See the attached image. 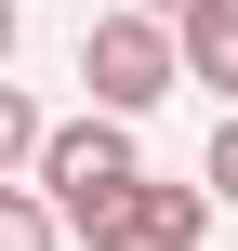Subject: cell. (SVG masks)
Returning <instances> with one entry per match:
<instances>
[{
  "label": "cell",
  "instance_id": "5",
  "mask_svg": "<svg viewBox=\"0 0 238 251\" xmlns=\"http://www.w3.org/2000/svg\"><path fill=\"white\" fill-rule=\"evenodd\" d=\"M0 251H66V212H53V199H40L26 172L0 185Z\"/></svg>",
  "mask_w": 238,
  "mask_h": 251
},
{
  "label": "cell",
  "instance_id": "3",
  "mask_svg": "<svg viewBox=\"0 0 238 251\" xmlns=\"http://www.w3.org/2000/svg\"><path fill=\"white\" fill-rule=\"evenodd\" d=\"M199 238H212V185H199V172H185V185L146 172V185H132V251H199Z\"/></svg>",
  "mask_w": 238,
  "mask_h": 251
},
{
  "label": "cell",
  "instance_id": "2",
  "mask_svg": "<svg viewBox=\"0 0 238 251\" xmlns=\"http://www.w3.org/2000/svg\"><path fill=\"white\" fill-rule=\"evenodd\" d=\"M79 79H93V106H119V119H146L159 93H185V40H172V13H146V0L93 13V40H79Z\"/></svg>",
  "mask_w": 238,
  "mask_h": 251
},
{
  "label": "cell",
  "instance_id": "4",
  "mask_svg": "<svg viewBox=\"0 0 238 251\" xmlns=\"http://www.w3.org/2000/svg\"><path fill=\"white\" fill-rule=\"evenodd\" d=\"M172 40H185V79L238 106V0H185V13H172Z\"/></svg>",
  "mask_w": 238,
  "mask_h": 251
},
{
  "label": "cell",
  "instance_id": "9",
  "mask_svg": "<svg viewBox=\"0 0 238 251\" xmlns=\"http://www.w3.org/2000/svg\"><path fill=\"white\" fill-rule=\"evenodd\" d=\"M146 13H185V0H146Z\"/></svg>",
  "mask_w": 238,
  "mask_h": 251
},
{
  "label": "cell",
  "instance_id": "8",
  "mask_svg": "<svg viewBox=\"0 0 238 251\" xmlns=\"http://www.w3.org/2000/svg\"><path fill=\"white\" fill-rule=\"evenodd\" d=\"M13 40H26V0H0V66H13Z\"/></svg>",
  "mask_w": 238,
  "mask_h": 251
},
{
  "label": "cell",
  "instance_id": "7",
  "mask_svg": "<svg viewBox=\"0 0 238 251\" xmlns=\"http://www.w3.org/2000/svg\"><path fill=\"white\" fill-rule=\"evenodd\" d=\"M199 185H212V212H238V106H225V132H212V159H199Z\"/></svg>",
  "mask_w": 238,
  "mask_h": 251
},
{
  "label": "cell",
  "instance_id": "6",
  "mask_svg": "<svg viewBox=\"0 0 238 251\" xmlns=\"http://www.w3.org/2000/svg\"><path fill=\"white\" fill-rule=\"evenodd\" d=\"M40 132H53V119H40V106H26V79L0 66V185H13V172H40Z\"/></svg>",
  "mask_w": 238,
  "mask_h": 251
},
{
  "label": "cell",
  "instance_id": "1",
  "mask_svg": "<svg viewBox=\"0 0 238 251\" xmlns=\"http://www.w3.org/2000/svg\"><path fill=\"white\" fill-rule=\"evenodd\" d=\"M26 185L66 212V238H79V251H132L146 146H132V119H119V106H79V119H53V132H40V172H26Z\"/></svg>",
  "mask_w": 238,
  "mask_h": 251
}]
</instances>
